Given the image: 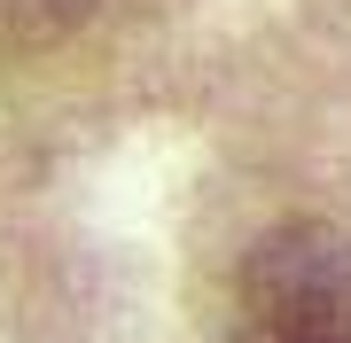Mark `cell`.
Here are the masks:
<instances>
[{
    "mask_svg": "<svg viewBox=\"0 0 351 343\" xmlns=\"http://www.w3.org/2000/svg\"><path fill=\"white\" fill-rule=\"evenodd\" d=\"M242 343H351V234L289 218L258 234L234 281Z\"/></svg>",
    "mask_w": 351,
    "mask_h": 343,
    "instance_id": "cell-1",
    "label": "cell"
},
{
    "mask_svg": "<svg viewBox=\"0 0 351 343\" xmlns=\"http://www.w3.org/2000/svg\"><path fill=\"white\" fill-rule=\"evenodd\" d=\"M110 8L117 0H0V47H55Z\"/></svg>",
    "mask_w": 351,
    "mask_h": 343,
    "instance_id": "cell-2",
    "label": "cell"
}]
</instances>
